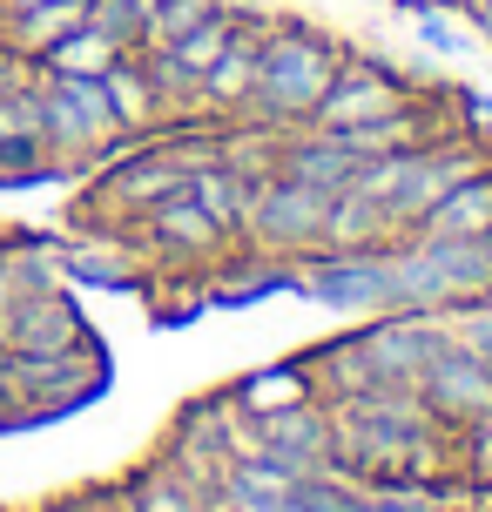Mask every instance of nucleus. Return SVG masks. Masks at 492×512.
Here are the masks:
<instances>
[{
	"label": "nucleus",
	"instance_id": "nucleus-1",
	"mask_svg": "<svg viewBox=\"0 0 492 512\" xmlns=\"http://www.w3.org/2000/svg\"><path fill=\"white\" fill-rule=\"evenodd\" d=\"M337 61H344V48L337 41H324L317 27L304 21H270V34H263V54H257V88H250V115L270 128H304L317 115V102L331 95L337 81Z\"/></svg>",
	"mask_w": 492,
	"mask_h": 512
},
{
	"label": "nucleus",
	"instance_id": "nucleus-2",
	"mask_svg": "<svg viewBox=\"0 0 492 512\" xmlns=\"http://www.w3.org/2000/svg\"><path fill=\"white\" fill-rule=\"evenodd\" d=\"M41 102H48V162L54 169H88L108 155L129 128L108 102L102 75H41Z\"/></svg>",
	"mask_w": 492,
	"mask_h": 512
},
{
	"label": "nucleus",
	"instance_id": "nucleus-3",
	"mask_svg": "<svg viewBox=\"0 0 492 512\" xmlns=\"http://www.w3.org/2000/svg\"><path fill=\"white\" fill-rule=\"evenodd\" d=\"M182 189H189V169H182L176 142H149V149H129V155L108 162L102 182L88 189L81 216H102L108 230H122L142 209H156L162 196H182Z\"/></svg>",
	"mask_w": 492,
	"mask_h": 512
},
{
	"label": "nucleus",
	"instance_id": "nucleus-4",
	"mask_svg": "<svg viewBox=\"0 0 492 512\" xmlns=\"http://www.w3.org/2000/svg\"><path fill=\"white\" fill-rule=\"evenodd\" d=\"M324 209H331V196H324V189H311V182L257 176V182H250L243 243H250V250H263V256H304V250H317Z\"/></svg>",
	"mask_w": 492,
	"mask_h": 512
},
{
	"label": "nucleus",
	"instance_id": "nucleus-5",
	"mask_svg": "<svg viewBox=\"0 0 492 512\" xmlns=\"http://www.w3.org/2000/svg\"><path fill=\"white\" fill-rule=\"evenodd\" d=\"M108 384V358L81 337L75 351H54V358H0V398H27V418H48L68 411L81 398H95Z\"/></svg>",
	"mask_w": 492,
	"mask_h": 512
},
{
	"label": "nucleus",
	"instance_id": "nucleus-6",
	"mask_svg": "<svg viewBox=\"0 0 492 512\" xmlns=\"http://www.w3.org/2000/svg\"><path fill=\"white\" fill-rule=\"evenodd\" d=\"M358 344H364V358H371V371H378V384L418 391L425 364L452 344V317L445 310H378V324H364Z\"/></svg>",
	"mask_w": 492,
	"mask_h": 512
},
{
	"label": "nucleus",
	"instance_id": "nucleus-7",
	"mask_svg": "<svg viewBox=\"0 0 492 512\" xmlns=\"http://www.w3.org/2000/svg\"><path fill=\"white\" fill-rule=\"evenodd\" d=\"M243 452V411L230 405V391H216V398H196V405L176 411V425L162 438V459H176L189 479H203L216 486L230 459Z\"/></svg>",
	"mask_w": 492,
	"mask_h": 512
},
{
	"label": "nucleus",
	"instance_id": "nucleus-8",
	"mask_svg": "<svg viewBox=\"0 0 492 512\" xmlns=\"http://www.w3.org/2000/svg\"><path fill=\"white\" fill-rule=\"evenodd\" d=\"M135 223H142V236H135V243L156 256V263H176V270H209V263L236 256V236L216 230L203 209H196V196H189V189H182V196H162V203L142 209Z\"/></svg>",
	"mask_w": 492,
	"mask_h": 512
},
{
	"label": "nucleus",
	"instance_id": "nucleus-9",
	"mask_svg": "<svg viewBox=\"0 0 492 512\" xmlns=\"http://www.w3.org/2000/svg\"><path fill=\"white\" fill-rule=\"evenodd\" d=\"M405 102H418L405 75H391L385 61L344 54V61H337L331 95L317 102V115H311L304 128H358V122H385V115H398Z\"/></svg>",
	"mask_w": 492,
	"mask_h": 512
},
{
	"label": "nucleus",
	"instance_id": "nucleus-10",
	"mask_svg": "<svg viewBox=\"0 0 492 512\" xmlns=\"http://www.w3.org/2000/svg\"><path fill=\"white\" fill-rule=\"evenodd\" d=\"M81 310L68 290H27L0 304V358H54L81 344Z\"/></svg>",
	"mask_w": 492,
	"mask_h": 512
},
{
	"label": "nucleus",
	"instance_id": "nucleus-11",
	"mask_svg": "<svg viewBox=\"0 0 492 512\" xmlns=\"http://www.w3.org/2000/svg\"><path fill=\"white\" fill-rule=\"evenodd\" d=\"M243 452H270V459L297 465V472H324L331 465V405L324 398H297L284 411L243 418Z\"/></svg>",
	"mask_w": 492,
	"mask_h": 512
},
{
	"label": "nucleus",
	"instance_id": "nucleus-12",
	"mask_svg": "<svg viewBox=\"0 0 492 512\" xmlns=\"http://www.w3.org/2000/svg\"><path fill=\"white\" fill-rule=\"evenodd\" d=\"M472 169H486V149H479V142H466V135H432V142L412 155V176H405L398 203H391V223H398V236L412 230V223H418L432 203H445V196H452V189H459Z\"/></svg>",
	"mask_w": 492,
	"mask_h": 512
},
{
	"label": "nucleus",
	"instance_id": "nucleus-13",
	"mask_svg": "<svg viewBox=\"0 0 492 512\" xmlns=\"http://www.w3.org/2000/svg\"><path fill=\"white\" fill-rule=\"evenodd\" d=\"M418 398L439 411L445 432H472L479 418H492V371L472 358V351L445 344L439 358L425 364V378H418Z\"/></svg>",
	"mask_w": 492,
	"mask_h": 512
},
{
	"label": "nucleus",
	"instance_id": "nucleus-14",
	"mask_svg": "<svg viewBox=\"0 0 492 512\" xmlns=\"http://www.w3.org/2000/svg\"><path fill=\"white\" fill-rule=\"evenodd\" d=\"M263 34H270V21H257V14H236L230 48L209 61L203 88H196V108H203V115H250V88H257Z\"/></svg>",
	"mask_w": 492,
	"mask_h": 512
},
{
	"label": "nucleus",
	"instance_id": "nucleus-15",
	"mask_svg": "<svg viewBox=\"0 0 492 512\" xmlns=\"http://www.w3.org/2000/svg\"><path fill=\"white\" fill-rule=\"evenodd\" d=\"M364 155L344 142V135H331V128H311V135H284V155H277V176L290 182H311V189H324V196H344L351 189V176H358Z\"/></svg>",
	"mask_w": 492,
	"mask_h": 512
},
{
	"label": "nucleus",
	"instance_id": "nucleus-16",
	"mask_svg": "<svg viewBox=\"0 0 492 512\" xmlns=\"http://www.w3.org/2000/svg\"><path fill=\"white\" fill-rule=\"evenodd\" d=\"M398 243V223H391L385 203H371L358 189L331 196L324 209V230H317V250H337V256H364V250H391Z\"/></svg>",
	"mask_w": 492,
	"mask_h": 512
},
{
	"label": "nucleus",
	"instance_id": "nucleus-17",
	"mask_svg": "<svg viewBox=\"0 0 492 512\" xmlns=\"http://www.w3.org/2000/svg\"><path fill=\"white\" fill-rule=\"evenodd\" d=\"M203 499H209V486L203 479H189L176 459H142L122 479V492H115V512H203Z\"/></svg>",
	"mask_w": 492,
	"mask_h": 512
},
{
	"label": "nucleus",
	"instance_id": "nucleus-18",
	"mask_svg": "<svg viewBox=\"0 0 492 512\" xmlns=\"http://www.w3.org/2000/svg\"><path fill=\"white\" fill-rule=\"evenodd\" d=\"M149 270H156V256L142 250L135 236H122V230L68 243V277H81V283H142Z\"/></svg>",
	"mask_w": 492,
	"mask_h": 512
},
{
	"label": "nucleus",
	"instance_id": "nucleus-19",
	"mask_svg": "<svg viewBox=\"0 0 492 512\" xmlns=\"http://www.w3.org/2000/svg\"><path fill=\"white\" fill-rule=\"evenodd\" d=\"M405 236H492V162L472 169L445 203H432Z\"/></svg>",
	"mask_w": 492,
	"mask_h": 512
},
{
	"label": "nucleus",
	"instance_id": "nucleus-20",
	"mask_svg": "<svg viewBox=\"0 0 492 512\" xmlns=\"http://www.w3.org/2000/svg\"><path fill=\"white\" fill-rule=\"evenodd\" d=\"M297 364H304V378H311V391L324 405H351V398H364L378 384L358 337H337V344H324V351H311V358H297Z\"/></svg>",
	"mask_w": 492,
	"mask_h": 512
},
{
	"label": "nucleus",
	"instance_id": "nucleus-21",
	"mask_svg": "<svg viewBox=\"0 0 492 512\" xmlns=\"http://www.w3.org/2000/svg\"><path fill=\"white\" fill-rule=\"evenodd\" d=\"M88 7H95V0H41V7L7 14V21H14V27H7V48H14L27 68H34V61H41L54 41H68L75 27H88Z\"/></svg>",
	"mask_w": 492,
	"mask_h": 512
},
{
	"label": "nucleus",
	"instance_id": "nucleus-22",
	"mask_svg": "<svg viewBox=\"0 0 492 512\" xmlns=\"http://www.w3.org/2000/svg\"><path fill=\"white\" fill-rule=\"evenodd\" d=\"M189 196H196V209H203L223 236H243V216H250V176H243V169L209 162V169L189 176Z\"/></svg>",
	"mask_w": 492,
	"mask_h": 512
},
{
	"label": "nucleus",
	"instance_id": "nucleus-23",
	"mask_svg": "<svg viewBox=\"0 0 492 512\" xmlns=\"http://www.w3.org/2000/svg\"><path fill=\"white\" fill-rule=\"evenodd\" d=\"M0 135L21 155L48 162V102H41V81H7V88H0Z\"/></svg>",
	"mask_w": 492,
	"mask_h": 512
},
{
	"label": "nucleus",
	"instance_id": "nucleus-24",
	"mask_svg": "<svg viewBox=\"0 0 492 512\" xmlns=\"http://www.w3.org/2000/svg\"><path fill=\"white\" fill-rule=\"evenodd\" d=\"M297 398H317L311 378H304V364H270V371H250V378L230 384V405L243 418H263V411H284Z\"/></svg>",
	"mask_w": 492,
	"mask_h": 512
},
{
	"label": "nucleus",
	"instance_id": "nucleus-25",
	"mask_svg": "<svg viewBox=\"0 0 492 512\" xmlns=\"http://www.w3.org/2000/svg\"><path fill=\"white\" fill-rule=\"evenodd\" d=\"M102 88H108V102H115V115H122V128H149L156 115H169L162 88L149 81V68H142V54H122L102 75Z\"/></svg>",
	"mask_w": 492,
	"mask_h": 512
},
{
	"label": "nucleus",
	"instance_id": "nucleus-26",
	"mask_svg": "<svg viewBox=\"0 0 492 512\" xmlns=\"http://www.w3.org/2000/svg\"><path fill=\"white\" fill-rule=\"evenodd\" d=\"M122 54H135V48H122V41L102 34V27H75V34H68V41H54L34 68H41V75H108Z\"/></svg>",
	"mask_w": 492,
	"mask_h": 512
},
{
	"label": "nucleus",
	"instance_id": "nucleus-27",
	"mask_svg": "<svg viewBox=\"0 0 492 512\" xmlns=\"http://www.w3.org/2000/svg\"><path fill=\"white\" fill-rule=\"evenodd\" d=\"M216 14H223V0H156V14L142 27V48H169V41L196 34V27L216 21Z\"/></svg>",
	"mask_w": 492,
	"mask_h": 512
},
{
	"label": "nucleus",
	"instance_id": "nucleus-28",
	"mask_svg": "<svg viewBox=\"0 0 492 512\" xmlns=\"http://www.w3.org/2000/svg\"><path fill=\"white\" fill-rule=\"evenodd\" d=\"M149 14H156V0H95V7H88V27L115 34L122 48H142V27H149Z\"/></svg>",
	"mask_w": 492,
	"mask_h": 512
},
{
	"label": "nucleus",
	"instance_id": "nucleus-29",
	"mask_svg": "<svg viewBox=\"0 0 492 512\" xmlns=\"http://www.w3.org/2000/svg\"><path fill=\"white\" fill-rule=\"evenodd\" d=\"M445 317H452V344H459V351H472V358H479V364L492 371V297L452 304Z\"/></svg>",
	"mask_w": 492,
	"mask_h": 512
},
{
	"label": "nucleus",
	"instance_id": "nucleus-30",
	"mask_svg": "<svg viewBox=\"0 0 492 512\" xmlns=\"http://www.w3.org/2000/svg\"><path fill=\"white\" fill-rule=\"evenodd\" d=\"M466 438V479L472 486H492V418H479L472 432H459Z\"/></svg>",
	"mask_w": 492,
	"mask_h": 512
},
{
	"label": "nucleus",
	"instance_id": "nucleus-31",
	"mask_svg": "<svg viewBox=\"0 0 492 512\" xmlns=\"http://www.w3.org/2000/svg\"><path fill=\"white\" fill-rule=\"evenodd\" d=\"M48 176V162H34V155H21L7 135H0V182H41Z\"/></svg>",
	"mask_w": 492,
	"mask_h": 512
},
{
	"label": "nucleus",
	"instance_id": "nucleus-32",
	"mask_svg": "<svg viewBox=\"0 0 492 512\" xmlns=\"http://www.w3.org/2000/svg\"><path fill=\"white\" fill-rule=\"evenodd\" d=\"M425 41H432V48H445V54H459V48H466V41H459L452 27H439V21H425Z\"/></svg>",
	"mask_w": 492,
	"mask_h": 512
},
{
	"label": "nucleus",
	"instance_id": "nucleus-33",
	"mask_svg": "<svg viewBox=\"0 0 492 512\" xmlns=\"http://www.w3.org/2000/svg\"><path fill=\"white\" fill-rule=\"evenodd\" d=\"M21 68H27V61L7 48V41H0V88H7V81H21Z\"/></svg>",
	"mask_w": 492,
	"mask_h": 512
},
{
	"label": "nucleus",
	"instance_id": "nucleus-34",
	"mask_svg": "<svg viewBox=\"0 0 492 512\" xmlns=\"http://www.w3.org/2000/svg\"><path fill=\"white\" fill-rule=\"evenodd\" d=\"M48 512H95L88 499H68V506H48Z\"/></svg>",
	"mask_w": 492,
	"mask_h": 512
},
{
	"label": "nucleus",
	"instance_id": "nucleus-35",
	"mask_svg": "<svg viewBox=\"0 0 492 512\" xmlns=\"http://www.w3.org/2000/svg\"><path fill=\"white\" fill-rule=\"evenodd\" d=\"M0 7H7V14H21V7H41V0H0Z\"/></svg>",
	"mask_w": 492,
	"mask_h": 512
},
{
	"label": "nucleus",
	"instance_id": "nucleus-36",
	"mask_svg": "<svg viewBox=\"0 0 492 512\" xmlns=\"http://www.w3.org/2000/svg\"><path fill=\"white\" fill-rule=\"evenodd\" d=\"M0 277H7V236H0Z\"/></svg>",
	"mask_w": 492,
	"mask_h": 512
},
{
	"label": "nucleus",
	"instance_id": "nucleus-37",
	"mask_svg": "<svg viewBox=\"0 0 492 512\" xmlns=\"http://www.w3.org/2000/svg\"><path fill=\"white\" fill-rule=\"evenodd\" d=\"M250 7H263V0H250Z\"/></svg>",
	"mask_w": 492,
	"mask_h": 512
}]
</instances>
